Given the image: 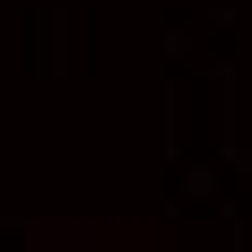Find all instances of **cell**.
<instances>
[]
</instances>
